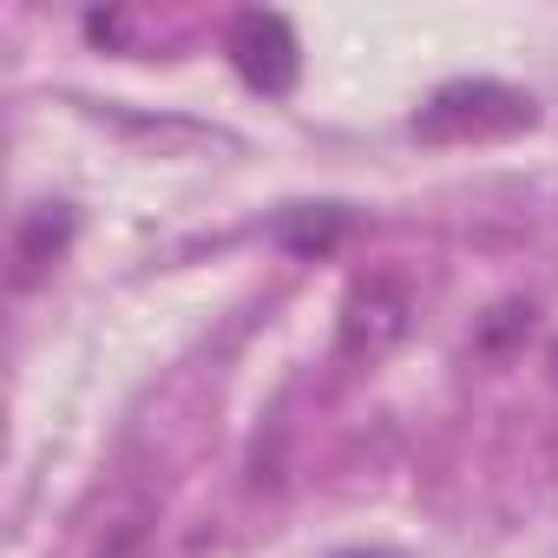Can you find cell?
<instances>
[{"label": "cell", "mask_w": 558, "mask_h": 558, "mask_svg": "<svg viewBox=\"0 0 558 558\" xmlns=\"http://www.w3.org/2000/svg\"><path fill=\"white\" fill-rule=\"evenodd\" d=\"M408 329H414V290L401 283L395 269H375V276H362V283L349 290V303H342L336 355L349 368H375V362H388L408 342Z\"/></svg>", "instance_id": "cell-1"}, {"label": "cell", "mask_w": 558, "mask_h": 558, "mask_svg": "<svg viewBox=\"0 0 558 558\" xmlns=\"http://www.w3.org/2000/svg\"><path fill=\"white\" fill-rule=\"evenodd\" d=\"M230 60H236V73H243L263 99H283V93L296 86V73H303V47H296V34H290L283 14H236V27H230Z\"/></svg>", "instance_id": "cell-2"}, {"label": "cell", "mask_w": 558, "mask_h": 558, "mask_svg": "<svg viewBox=\"0 0 558 558\" xmlns=\"http://www.w3.org/2000/svg\"><path fill=\"white\" fill-rule=\"evenodd\" d=\"M532 119V99H519V93H506V86H447V93H434V106L414 119V132L421 138H473V132H512V125H525Z\"/></svg>", "instance_id": "cell-3"}, {"label": "cell", "mask_w": 558, "mask_h": 558, "mask_svg": "<svg viewBox=\"0 0 558 558\" xmlns=\"http://www.w3.org/2000/svg\"><path fill=\"white\" fill-rule=\"evenodd\" d=\"M66 243H73V210H66V204L27 210V217L14 223V243H8V283H14L21 296L40 290L47 276H53V263L66 256Z\"/></svg>", "instance_id": "cell-4"}, {"label": "cell", "mask_w": 558, "mask_h": 558, "mask_svg": "<svg viewBox=\"0 0 558 558\" xmlns=\"http://www.w3.org/2000/svg\"><path fill=\"white\" fill-rule=\"evenodd\" d=\"M151 545H158V506L145 493H119L93 525L86 558H151Z\"/></svg>", "instance_id": "cell-5"}, {"label": "cell", "mask_w": 558, "mask_h": 558, "mask_svg": "<svg viewBox=\"0 0 558 558\" xmlns=\"http://www.w3.org/2000/svg\"><path fill=\"white\" fill-rule=\"evenodd\" d=\"M532 323H538V310H532L525 296H506V303H493V310L473 323V355H480V362H499V355L525 349Z\"/></svg>", "instance_id": "cell-6"}, {"label": "cell", "mask_w": 558, "mask_h": 558, "mask_svg": "<svg viewBox=\"0 0 558 558\" xmlns=\"http://www.w3.org/2000/svg\"><path fill=\"white\" fill-rule=\"evenodd\" d=\"M342 230H349V217L336 210V204H323V210H296V217H283V236L296 256H329L336 243H342Z\"/></svg>", "instance_id": "cell-7"}]
</instances>
